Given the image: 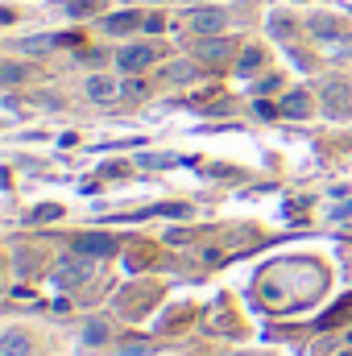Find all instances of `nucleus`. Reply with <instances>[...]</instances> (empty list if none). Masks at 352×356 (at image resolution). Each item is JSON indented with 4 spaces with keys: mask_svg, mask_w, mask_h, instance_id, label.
<instances>
[{
    "mask_svg": "<svg viewBox=\"0 0 352 356\" xmlns=\"http://www.w3.org/2000/svg\"><path fill=\"white\" fill-rule=\"evenodd\" d=\"M203 63H224L228 54H232V46L228 42H199V50H195Z\"/></svg>",
    "mask_w": 352,
    "mask_h": 356,
    "instance_id": "nucleus-12",
    "label": "nucleus"
},
{
    "mask_svg": "<svg viewBox=\"0 0 352 356\" xmlns=\"http://www.w3.org/2000/svg\"><path fill=\"white\" fill-rule=\"evenodd\" d=\"M349 216H352V203H340V207L332 211V220H349Z\"/></svg>",
    "mask_w": 352,
    "mask_h": 356,
    "instance_id": "nucleus-22",
    "label": "nucleus"
},
{
    "mask_svg": "<svg viewBox=\"0 0 352 356\" xmlns=\"http://www.w3.org/2000/svg\"><path fill=\"white\" fill-rule=\"evenodd\" d=\"M150 261H154V249H150V245H137V249H129V257H125V266H129V273L145 269Z\"/></svg>",
    "mask_w": 352,
    "mask_h": 356,
    "instance_id": "nucleus-13",
    "label": "nucleus"
},
{
    "mask_svg": "<svg viewBox=\"0 0 352 356\" xmlns=\"http://www.w3.org/2000/svg\"><path fill=\"white\" fill-rule=\"evenodd\" d=\"M29 353H33V340H29L25 332L8 327V332L0 336V356H29Z\"/></svg>",
    "mask_w": 352,
    "mask_h": 356,
    "instance_id": "nucleus-8",
    "label": "nucleus"
},
{
    "mask_svg": "<svg viewBox=\"0 0 352 356\" xmlns=\"http://www.w3.org/2000/svg\"><path fill=\"white\" fill-rule=\"evenodd\" d=\"M311 33L319 42H328L336 54H352V38H344V21L340 17H311Z\"/></svg>",
    "mask_w": 352,
    "mask_h": 356,
    "instance_id": "nucleus-1",
    "label": "nucleus"
},
{
    "mask_svg": "<svg viewBox=\"0 0 352 356\" xmlns=\"http://www.w3.org/2000/svg\"><path fill=\"white\" fill-rule=\"evenodd\" d=\"M50 277H54V286H63V290H67V286H83L91 277V257L79 253V257H71V261H58Z\"/></svg>",
    "mask_w": 352,
    "mask_h": 356,
    "instance_id": "nucleus-2",
    "label": "nucleus"
},
{
    "mask_svg": "<svg viewBox=\"0 0 352 356\" xmlns=\"http://www.w3.org/2000/svg\"><path fill=\"white\" fill-rule=\"evenodd\" d=\"M311 112V99H307V91H290L282 104H278V116H290V120H303Z\"/></svg>",
    "mask_w": 352,
    "mask_h": 356,
    "instance_id": "nucleus-10",
    "label": "nucleus"
},
{
    "mask_svg": "<svg viewBox=\"0 0 352 356\" xmlns=\"http://www.w3.org/2000/svg\"><path fill=\"white\" fill-rule=\"evenodd\" d=\"M224 25H228V13H224V8H195V13H191V29H195L199 38L220 33Z\"/></svg>",
    "mask_w": 352,
    "mask_h": 356,
    "instance_id": "nucleus-5",
    "label": "nucleus"
},
{
    "mask_svg": "<svg viewBox=\"0 0 352 356\" xmlns=\"http://www.w3.org/2000/svg\"><path fill=\"white\" fill-rule=\"evenodd\" d=\"M154 298H158V286H145V290H137V294H133V290H125V294L116 298V311H120V315H141Z\"/></svg>",
    "mask_w": 352,
    "mask_h": 356,
    "instance_id": "nucleus-7",
    "label": "nucleus"
},
{
    "mask_svg": "<svg viewBox=\"0 0 352 356\" xmlns=\"http://www.w3.org/2000/svg\"><path fill=\"white\" fill-rule=\"evenodd\" d=\"M120 356H145V340H129V348Z\"/></svg>",
    "mask_w": 352,
    "mask_h": 356,
    "instance_id": "nucleus-21",
    "label": "nucleus"
},
{
    "mask_svg": "<svg viewBox=\"0 0 352 356\" xmlns=\"http://www.w3.org/2000/svg\"><path fill=\"white\" fill-rule=\"evenodd\" d=\"M46 220H58V207L54 203H42V207L29 211V224H46Z\"/></svg>",
    "mask_w": 352,
    "mask_h": 356,
    "instance_id": "nucleus-17",
    "label": "nucleus"
},
{
    "mask_svg": "<svg viewBox=\"0 0 352 356\" xmlns=\"http://www.w3.org/2000/svg\"><path fill=\"white\" fill-rule=\"evenodd\" d=\"M137 25H145V17H141V13H133V8H125V13H112V17L104 21V29H108V33H133Z\"/></svg>",
    "mask_w": 352,
    "mask_h": 356,
    "instance_id": "nucleus-9",
    "label": "nucleus"
},
{
    "mask_svg": "<svg viewBox=\"0 0 352 356\" xmlns=\"http://www.w3.org/2000/svg\"><path fill=\"white\" fill-rule=\"evenodd\" d=\"M88 95L91 99H112V95H116V83L104 79V75H95V79H88Z\"/></svg>",
    "mask_w": 352,
    "mask_h": 356,
    "instance_id": "nucleus-14",
    "label": "nucleus"
},
{
    "mask_svg": "<svg viewBox=\"0 0 352 356\" xmlns=\"http://www.w3.org/2000/svg\"><path fill=\"white\" fill-rule=\"evenodd\" d=\"M145 29H150V33H162V29H166V17H162V13L145 17Z\"/></svg>",
    "mask_w": 352,
    "mask_h": 356,
    "instance_id": "nucleus-20",
    "label": "nucleus"
},
{
    "mask_svg": "<svg viewBox=\"0 0 352 356\" xmlns=\"http://www.w3.org/2000/svg\"><path fill=\"white\" fill-rule=\"evenodd\" d=\"M262 50H245V54H241V63H237V71H241V75H253V71H257V67H262Z\"/></svg>",
    "mask_w": 352,
    "mask_h": 356,
    "instance_id": "nucleus-16",
    "label": "nucleus"
},
{
    "mask_svg": "<svg viewBox=\"0 0 352 356\" xmlns=\"http://www.w3.org/2000/svg\"><path fill=\"white\" fill-rule=\"evenodd\" d=\"M162 79H166V83H191V79H199V67H195V63H170V67L162 71Z\"/></svg>",
    "mask_w": 352,
    "mask_h": 356,
    "instance_id": "nucleus-11",
    "label": "nucleus"
},
{
    "mask_svg": "<svg viewBox=\"0 0 352 356\" xmlns=\"http://www.w3.org/2000/svg\"><path fill=\"white\" fill-rule=\"evenodd\" d=\"M75 253H83V257H108V253H116V241L108 232H83V236H75Z\"/></svg>",
    "mask_w": 352,
    "mask_h": 356,
    "instance_id": "nucleus-6",
    "label": "nucleus"
},
{
    "mask_svg": "<svg viewBox=\"0 0 352 356\" xmlns=\"http://www.w3.org/2000/svg\"><path fill=\"white\" fill-rule=\"evenodd\" d=\"M83 340H88V344H104V340H108V327H104V323H95V319H91L88 327H83Z\"/></svg>",
    "mask_w": 352,
    "mask_h": 356,
    "instance_id": "nucleus-18",
    "label": "nucleus"
},
{
    "mask_svg": "<svg viewBox=\"0 0 352 356\" xmlns=\"http://www.w3.org/2000/svg\"><path fill=\"white\" fill-rule=\"evenodd\" d=\"M154 63V46H125V50H116V67L125 71V75H137V71H145Z\"/></svg>",
    "mask_w": 352,
    "mask_h": 356,
    "instance_id": "nucleus-4",
    "label": "nucleus"
},
{
    "mask_svg": "<svg viewBox=\"0 0 352 356\" xmlns=\"http://www.w3.org/2000/svg\"><path fill=\"white\" fill-rule=\"evenodd\" d=\"M344 356H352V353H344Z\"/></svg>",
    "mask_w": 352,
    "mask_h": 356,
    "instance_id": "nucleus-23",
    "label": "nucleus"
},
{
    "mask_svg": "<svg viewBox=\"0 0 352 356\" xmlns=\"http://www.w3.org/2000/svg\"><path fill=\"white\" fill-rule=\"evenodd\" d=\"M323 108H328V116H336V120L352 116V88L349 83H328V88H323Z\"/></svg>",
    "mask_w": 352,
    "mask_h": 356,
    "instance_id": "nucleus-3",
    "label": "nucleus"
},
{
    "mask_svg": "<svg viewBox=\"0 0 352 356\" xmlns=\"http://www.w3.org/2000/svg\"><path fill=\"white\" fill-rule=\"evenodd\" d=\"M349 311H352V294H349V298H340V302H336V307H332V311H328V315L319 319V327H336V323H340V319H344Z\"/></svg>",
    "mask_w": 352,
    "mask_h": 356,
    "instance_id": "nucleus-15",
    "label": "nucleus"
},
{
    "mask_svg": "<svg viewBox=\"0 0 352 356\" xmlns=\"http://www.w3.org/2000/svg\"><path fill=\"white\" fill-rule=\"evenodd\" d=\"M17 79H25V71H21L17 63H0V83L8 88V83H17Z\"/></svg>",
    "mask_w": 352,
    "mask_h": 356,
    "instance_id": "nucleus-19",
    "label": "nucleus"
}]
</instances>
